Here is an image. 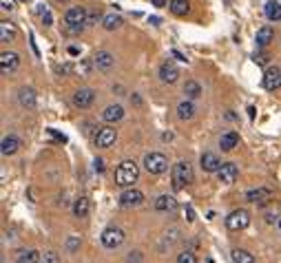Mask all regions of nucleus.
I'll use <instances>...</instances> for the list:
<instances>
[{
  "instance_id": "1",
  "label": "nucleus",
  "mask_w": 281,
  "mask_h": 263,
  "mask_svg": "<svg viewBox=\"0 0 281 263\" xmlns=\"http://www.w3.org/2000/svg\"><path fill=\"white\" fill-rule=\"evenodd\" d=\"M137 177H140V166H137L135 162H131V159L122 162L120 166L115 168V184L117 186L129 188V186H133L137 182Z\"/></svg>"
},
{
  "instance_id": "2",
  "label": "nucleus",
  "mask_w": 281,
  "mask_h": 263,
  "mask_svg": "<svg viewBox=\"0 0 281 263\" xmlns=\"http://www.w3.org/2000/svg\"><path fill=\"white\" fill-rule=\"evenodd\" d=\"M171 179H173V188L175 190H182L186 188L188 184H193V168L188 162H177L173 166V173H171Z\"/></svg>"
},
{
  "instance_id": "3",
  "label": "nucleus",
  "mask_w": 281,
  "mask_h": 263,
  "mask_svg": "<svg viewBox=\"0 0 281 263\" xmlns=\"http://www.w3.org/2000/svg\"><path fill=\"white\" fill-rule=\"evenodd\" d=\"M64 22L69 27L71 33H78L82 31V24H86V9L82 7H71L69 11L64 13Z\"/></svg>"
},
{
  "instance_id": "4",
  "label": "nucleus",
  "mask_w": 281,
  "mask_h": 263,
  "mask_svg": "<svg viewBox=\"0 0 281 263\" xmlns=\"http://www.w3.org/2000/svg\"><path fill=\"white\" fill-rule=\"evenodd\" d=\"M144 168H146V173H151V175H162V173H166V168H168V159L162 153H149L144 157Z\"/></svg>"
},
{
  "instance_id": "5",
  "label": "nucleus",
  "mask_w": 281,
  "mask_h": 263,
  "mask_svg": "<svg viewBox=\"0 0 281 263\" xmlns=\"http://www.w3.org/2000/svg\"><path fill=\"white\" fill-rule=\"evenodd\" d=\"M248 224H250V213L248 210H244V208L233 210V213L226 217V228L233 230V232H239V230L248 228Z\"/></svg>"
},
{
  "instance_id": "6",
  "label": "nucleus",
  "mask_w": 281,
  "mask_h": 263,
  "mask_svg": "<svg viewBox=\"0 0 281 263\" xmlns=\"http://www.w3.org/2000/svg\"><path fill=\"white\" fill-rule=\"evenodd\" d=\"M124 244V230L120 228H106L102 232V246L109 248V250H113V248L122 246Z\"/></svg>"
},
{
  "instance_id": "7",
  "label": "nucleus",
  "mask_w": 281,
  "mask_h": 263,
  "mask_svg": "<svg viewBox=\"0 0 281 263\" xmlns=\"http://www.w3.org/2000/svg\"><path fill=\"white\" fill-rule=\"evenodd\" d=\"M18 66H20L18 53H13V51H2V53H0V71H2L4 75L13 73Z\"/></svg>"
},
{
  "instance_id": "8",
  "label": "nucleus",
  "mask_w": 281,
  "mask_h": 263,
  "mask_svg": "<svg viewBox=\"0 0 281 263\" xmlns=\"http://www.w3.org/2000/svg\"><path fill=\"white\" fill-rule=\"evenodd\" d=\"M142 201H144V193L137 188H126L124 193L120 195V204L124 206V208H133V206H140Z\"/></svg>"
},
{
  "instance_id": "9",
  "label": "nucleus",
  "mask_w": 281,
  "mask_h": 263,
  "mask_svg": "<svg viewBox=\"0 0 281 263\" xmlns=\"http://www.w3.org/2000/svg\"><path fill=\"white\" fill-rule=\"evenodd\" d=\"M264 86H266V91H277L281 86V69L279 66H270V69H266Z\"/></svg>"
},
{
  "instance_id": "10",
  "label": "nucleus",
  "mask_w": 281,
  "mask_h": 263,
  "mask_svg": "<svg viewBox=\"0 0 281 263\" xmlns=\"http://www.w3.org/2000/svg\"><path fill=\"white\" fill-rule=\"evenodd\" d=\"M237 175H239V168H237V164H233V162L222 164V168L217 170V177L222 184H235Z\"/></svg>"
},
{
  "instance_id": "11",
  "label": "nucleus",
  "mask_w": 281,
  "mask_h": 263,
  "mask_svg": "<svg viewBox=\"0 0 281 263\" xmlns=\"http://www.w3.org/2000/svg\"><path fill=\"white\" fill-rule=\"evenodd\" d=\"M117 139V133L115 128H102V131H98V135H95V146L98 148H109L113 146Z\"/></svg>"
},
{
  "instance_id": "12",
  "label": "nucleus",
  "mask_w": 281,
  "mask_h": 263,
  "mask_svg": "<svg viewBox=\"0 0 281 263\" xmlns=\"http://www.w3.org/2000/svg\"><path fill=\"white\" fill-rule=\"evenodd\" d=\"M95 100V93L91 89H78L73 93V104L78 108H89Z\"/></svg>"
},
{
  "instance_id": "13",
  "label": "nucleus",
  "mask_w": 281,
  "mask_h": 263,
  "mask_svg": "<svg viewBox=\"0 0 281 263\" xmlns=\"http://www.w3.org/2000/svg\"><path fill=\"white\" fill-rule=\"evenodd\" d=\"M177 77H180V69H177L173 62H164V64L160 66V80L162 82L173 84V82H177Z\"/></svg>"
},
{
  "instance_id": "14",
  "label": "nucleus",
  "mask_w": 281,
  "mask_h": 263,
  "mask_svg": "<svg viewBox=\"0 0 281 263\" xmlns=\"http://www.w3.org/2000/svg\"><path fill=\"white\" fill-rule=\"evenodd\" d=\"M20 137L18 135H7V137H2V142H0V153L2 155H13L20 148Z\"/></svg>"
},
{
  "instance_id": "15",
  "label": "nucleus",
  "mask_w": 281,
  "mask_h": 263,
  "mask_svg": "<svg viewBox=\"0 0 281 263\" xmlns=\"http://www.w3.org/2000/svg\"><path fill=\"white\" fill-rule=\"evenodd\" d=\"M93 64L98 66V71H111V66L115 64V58L109 53V51H98V55H95Z\"/></svg>"
},
{
  "instance_id": "16",
  "label": "nucleus",
  "mask_w": 281,
  "mask_h": 263,
  "mask_svg": "<svg viewBox=\"0 0 281 263\" xmlns=\"http://www.w3.org/2000/svg\"><path fill=\"white\" fill-rule=\"evenodd\" d=\"M248 201H255V204H266V201L273 199V190L270 188H257V190H248L246 193Z\"/></svg>"
},
{
  "instance_id": "17",
  "label": "nucleus",
  "mask_w": 281,
  "mask_h": 263,
  "mask_svg": "<svg viewBox=\"0 0 281 263\" xmlns=\"http://www.w3.org/2000/svg\"><path fill=\"white\" fill-rule=\"evenodd\" d=\"M202 168L206 170V173H217V170L222 168V162H219V157L215 153H204L202 155Z\"/></svg>"
},
{
  "instance_id": "18",
  "label": "nucleus",
  "mask_w": 281,
  "mask_h": 263,
  "mask_svg": "<svg viewBox=\"0 0 281 263\" xmlns=\"http://www.w3.org/2000/svg\"><path fill=\"white\" fill-rule=\"evenodd\" d=\"M175 208H177V199L173 195H162V197L155 199V210H160V213H171Z\"/></svg>"
},
{
  "instance_id": "19",
  "label": "nucleus",
  "mask_w": 281,
  "mask_h": 263,
  "mask_svg": "<svg viewBox=\"0 0 281 263\" xmlns=\"http://www.w3.org/2000/svg\"><path fill=\"white\" fill-rule=\"evenodd\" d=\"M239 144V133H235V131H228V133H224L222 139H219V146H222V151H233L235 146Z\"/></svg>"
},
{
  "instance_id": "20",
  "label": "nucleus",
  "mask_w": 281,
  "mask_h": 263,
  "mask_svg": "<svg viewBox=\"0 0 281 263\" xmlns=\"http://www.w3.org/2000/svg\"><path fill=\"white\" fill-rule=\"evenodd\" d=\"M266 18H268L270 22L281 20V4L277 0H268V2H266Z\"/></svg>"
},
{
  "instance_id": "21",
  "label": "nucleus",
  "mask_w": 281,
  "mask_h": 263,
  "mask_svg": "<svg viewBox=\"0 0 281 263\" xmlns=\"http://www.w3.org/2000/svg\"><path fill=\"white\" fill-rule=\"evenodd\" d=\"M102 117H104V122H117V120H122V117H124V108L117 106V104L106 106L104 113H102Z\"/></svg>"
},
{
  "instance_id": "22",
  "label": "nucleus",
  "mask_w": 281,
  "mask_h": 263,
  "mask_svg": "<svg viewBox=\"0 0 281 263\" xmlns=\"http://www.w3.org/2000/svg\"><path fill=\"white\" fill-rule=\"evenodd\" d=\"M13 38H16V27L11 22H7V20H2L0 22V40L2 42H11Z\"/></svg>"
},
{
  "instance_id": "23",
  "label": "nucleus",
  "mask_w": 281,
  "mask_h": 263,
  "mask_svg": "<svg viewBox=\"0 0 281 263\" xmlns=\"http://www.w3.org/2000/svg\"><path fill=\"white\" fill-rule=\"evenodd\" d=\"M193 115H195V106H193V102L191 100L180 102V106H177V117H180V120H191Z\"/></svg>"
},
{
  "instance_id": "24",
  "label": "nucleus",
  "mask_w": 281,
  "mask_h": 263,
  "mask_svg": "<svg viewBox=\"0 0 281 263\" xmlns=\"http://www.w3.org/2000/svg\"><path fill=\"white\" fill-rule=\"evenodd\" d=\"M102 27L106 31H115L122 27V15H115V13H106L104 18H102Z\"/></svg>"
},
{
  "instance_id": "25",
  "label": "nucleus",
  "mask_w": 281,
  "mask_h": 263,
  "mask_svg": "<svg viewBox=\"0 0 281 263\" xmlns=\"http://www.w3.org/2000/svg\"><path fill=\"white\" fill-rule=\"evenodd\" d=\"M275 40V31H273V27H262L257 31V44L259 46H268L270 42Z\"/></svg>"
},
{
  "instance_id": "26",
  "label": "nucleus",
  "mask_w": 281,
  "mask_h": 263,
  "mask_svg": "<svg viewBox=\"0 0 281 263\" xmlns=\"http://www.w3.org/2000/svg\"><path fill=\"white\" fill-rule=\"evenodd\" d=\"M73 215L78 217V219H82V217L89 215V199L86 197H78L73 201Z\"/></svg>"
},
{
  "instance_id": "27",
  "label": "nucleus",
  "mask_w": 281,
  "mask_h": 263,
  "mask_svg": "<svg viewBox=\"0 0 281 263\" xmlns=\"http://www.w3.org/2000/svg\"><path fill=\"white\" fill-rule=\"evenodd\" d=\"M231 257H233V263H255V257L248 250H242V248H235Z\"/></svg>"
},
{
  "instance_id": "28",
  "label": "nucleus",
  "mask_w": 281,
  "mask_h": 263,
  "mask_svg": "<svg viewBox=\"0 0 281 263\" xmlns=\"http://www.w3.org/2000/svg\"><path fill=\"white\" fill-rule=\"evenodd\" d=\"M168 7H171V11L175 15H186L188 9H191V4H188V0H171Z\"/></svg>"
},
{
  "instance_id": "29",
  "label": "nucleus",
  "mask_w": 281,
  "mask_h": 263,
  "mask_svg": "<svg viewBox=\"0 0 281 263\" xmlns=\"http://www.w3.org/2000/svg\"><path fill=\"white\" fill-rule=\"evenodd\" d=\"M184 93H186L188 100H195V97L202 95V86H199L195 80H188L186 84H184Z\"/></svg>"
},
{
  "instance_id": "30",
  "label": "nucleus",
  "mask_w": 281,
  "mask_h": 263,
  "mask_svg": "<svg viewBox=\"0 0 281 263\" xmlns=\"http://www.w3.org/2000/svg\"><path fill=\"white\" fill-rule=\"evenodd\" d=\"M18 100H20V104L22 106H35V93L31 91V89H22L18 93Z\"/></svg>"
},
{
  "instance_id": "31",
  "label": "nucleus",
  "mask_w": 281,
  "mask_h": 263,
  "mask_svg": "<svg viewBox=\"0 0 281 263\" xmlns=\"http://www.w3.org/2000/svg\"><path fill=\"white\" fill-rule=\"evenodd\" d=\"M16 263H40V252L38 250H27L18 257Z\"/></svg>"
},
{
  "instance_id": "32",
  "label": "nucleus",
  "mask_w": 281,
  "mask_h": 263,
  "mask_svg": "<svg viewBox=\"0 0 281 263\" xmlns=\"http://www.w3.org/2000/svg\"><path fill=\"white\" fill-rule=\"evenodd\" d=\"M177 263H197V259H195V255H193V252H180Z\"/></svg>"
},
{
  "instance_id": "33",
  "label": "nucleus",
  "mask_w": 281,
  "mask_h": 263,
  "mask_svg": "<svg viewBox=\"0 0 281 263\" xmlns=\"http://www.w3.org/2000/svg\"><path fill=\"white\" fill-rule=\"evenodd\" d=\"M78 248H80V239H78V237H69V241H66V250L75 252Z\"/></svg>"
},
{
  "instance_id": "34",
  "label": "nucleus",
  "mask_w": 281,
  "mask_h": 263,
  "mask_svg": "<svg viewBox=\"0 0 281 263\" xmlns=\"http://www.w3.org/2000/svg\"><path fill=\"white\" fill-rule=\"evenodd\" d=\"M40 18H42V22L47 24V27H49L51 22H53V18H51V13H49L47 7H40Z\"/></svg>"
},
{
  "instance_id": "35",
  "label": "nucleus",
  "mask_w": 281,
  "mask_h": 263,
  "mask_svg": "<svg viewBox=\"0 0 281 263\" xmlns=\"http://www.w3.org/2000/svg\"><path fill=\"white\" fill-rule=\"evenodd\" d=\"M98 20H100V13H98V11H93V13H86V24H89V27H93V24H98Z\"/></svg>"
},
{
  "instance_id": "36",
  "label": "nucleus",
  "mask_w": 281,
  "mask_h": 263,
  "mask_svg": "<svg viewBox=\"0 0 281 263\" xmlns=\"http://www.w3.org/2000/svg\"><path fill=\"white\" fill-rule=\"evenodd\" d=\"M42 263H60V259H58L55 252H44V261Z\"/></svg>"
},
{
  "instance_id": "37",
  "label": "nucleus",
  "mask_w": 281,
  "mask_h": 263,
  "mask_svg": "<svg viewBox=\"0 0 281 263\" xmlns=\"http://www.w3.org/2000/svg\"><path fill=\"white\" fill-rule=\"evenodd\" d=\"M0 7H2L4 11H11V9L16 7V0H0Z\"/></svg>"
},
{
  "instance_id": "38",
  "label": "nucleus",
  "mask_w": 281,
  "mask_h": 263,
  "mask_svg": "<svg viewBox=\"0 0 281 263\" xmlns=\"http://www.w3.org/2000/svg\"><path fill=\"white\" fill-rule=\"evenodd\" d=\"M89 69H91V62H82V64H78V73L80 75H89Z\"/></svg>"
},
{
  "instance_id": "39",
  "label": "nucleus",
  "mask_w": 281,
  "mask_h": 263,
  "mask_svg": "<svg viewBox=\"0 0 281 263\" xmlns=\"http://www.w3.org/2000/svg\"><path fill=\"white\" fill-rule=\"evenodd\" d=\"M253 60L257 62V64H266V62H268V55H266V53H257Z\"/></svg>"
},
{
  "instance_id": "40",
  "label": "nucleus",
  "mask_w": 281,
  "mask_h": 263,
  "mask_svg": "<svg viewBox=\"0 0 281 263\" xmlns=\"http://www.w3.org/2000/svg\"><path fill=\"white\" fill-rule=\"evenodd\" d=\"M49 135L53 137V139H58V142H62V144L66 142V137H64V135H58V133H55V131H49Z\"/></svg>"
},
{
  "instance_id": "41",
  "label": "nucleus",
  "mask_w": 281,
  "mask_h": 263,
  "mask_svg": "<svg viewBox=\"0 0 281 263\" xmlns=\"http://www.w3.org/2000/svg\"><path fill=\"white\" fill-rule=\"evenodd\" d=\"M95 170H98V173L104 170V162H102V159H95Z\"/></svg>"
},
{
  "instance_id": "42",
  "label": "nucleus",
  "mask_w": 281,
  "mask_h": 263,
  "mask_svg": "<svg viewBox=\"0 0 281 263\" xmlns=\"http://www.w3.org/2000/svg\"><path fill=\"white\" fill-rule=\"evenodd\" d=\"M173 55H175V58H177V60H180V62H186V58H184V55L180 53V51H173Z\"/></svg>"
},
{
  "instance_id": "43",
  "label": "nucleus",
  "mask_w": 281,
  "mask_h": 263,
  "mask_svg": "<svg viewBox=\"0 0 281 263\" xmlns=\"http://www.w3.org/2000/svg\"><path fill=\"white\" fill-rule=\"evenodd\" d=\"M69 53H71V55H78V53H80L78 46H69Z\"/></svg>"
},
{
  "instance_id": "44",
  "label": "nucleus",
  "mask_w": 281,
  "mask_h": 263,
  "mask_svg": "<svg viewBox=\"0 0 281 263\" xmlns=\"http://www.w3.org/2000/svg\"><path fill=\"white\" fill-rule=\"evenodd\" d=\"M155 2V7H164V0H153Z\"/></svg>"
},
{
  "instance_id": "45",
  "label": "nucleus",
  "mask_w": 281,
  "mask_h": 263,
  "mask_svg": "<svg viewBox=\"0 0 281 263\" xmlns=\"http://www.w3.org/2000/svg\"><path fill=\"white\" fill-rule=\"evenodd\" d=\"M58 2H66V0H58Z\"/></svg>"
}]
</instances>
